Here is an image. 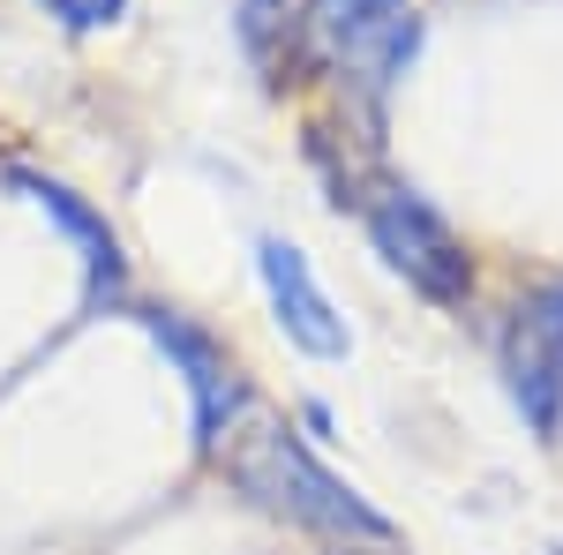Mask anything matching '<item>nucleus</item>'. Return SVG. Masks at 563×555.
<instances>
[{"instance_id": "f257e3e1", "label": "nucleus", "mask_w": 563, "mask_h": 555, "mask_svg": "<svg viewBox=\"0 0 563 555\" xmlns=\"http://www.w3.org/2000/svg\"><path fill=\"white\" fill-rule=\"evenodd\" d=\"M225 480L271 518H294L308 533H323V541H339V548H361V541H390V518L376 503H361L339 473L323 466L316 451H308L294 428L278 421V413H263L256 398L233 413V428L211 443Z\"/></svg>"}, {"instance_id": "f03ea898", "label": "nucleus", "mask_w": 563, "mask_h": 555, "mask_svg": "<svg viewBox=\"0 0 563 555\" xmlns=\"http://www.w3.org/2000/svg\"><path fill=\"white\" fill-rule=\"evenodd\" d=\"M301 31H308V53L368 98H384L406 76L413 45H421L413 0H301Z\"/></svg>"}, {"instance_id": "7ed1b4c3", "label": "nucleus", "mask_w": 563, "mask_h": 555, "mask_svg": "<svg viewBox=\"0 0 563 555\" xmlns=\"http://www.w3.org/2000/svg\"><path fill=\"white\" fill-rule=\"evenodd\" d=\"M368 241H376V256L413 286V293H429L435 308H459V300L474 293V256H466V241L451 233V218L421 203L413 188H376L368 203Z\"/></svg>"}, {"instance_id": "20e7f679", "label": "nucleus", "mask_w": 563, "mask_h": 555, "mask_svg": "<svg viewBox=\"0 0 563 555\" xmlns=\"http://www.w3.org/2000/svg\"><path fill=\"white\" fill-rule=\"evenodd\" d=\"M504 384L533 421V435L563 428V278L519 293L511 323H504Z\"/></svg>"}, {"instance_id": "39448f33", "label": "nucleus", "mask_w": 563, "mask_h": 555, "mask_svg": "<svg viewBox=\"0 0 563 555\" xmlns=\"http://www.w3.org/2000/svg\"><path fill=\"white\" fill-rule=\"evenodd\" d=\"M256 270H263V293H271V315H278V331H286V345H301L308 360H346V315L331 308V293L316 286V270H308V256L294 248V241H256Z\"/></svg>"}, {"instance_id": "423d86ee", "label": "nucleus", "mask_w": 563, "mask_h": 555, "mask_svg": "<svg viewBox=\"0 0 563 555\" xmlns=\"http://www.w3.org/2000/svg\"><path fill=\"white\" fill-rule=\"evenodd\" d=\"M143 323H151V338L166 345V360L188 376V398H196V443L211 451L218 435L233 428V413L249 406V390H241V376H233L225 345H218L211 331H196L188 315H174V308H151Z\"/></svg>"}, {"instance_id": "0eeeda50", "label": "nucleus", "mask_w": 563, "mask_h": 555, "mask_svg": "<svg viewBox=\"0 0 563 555\" xmlns=\"http://www.w3.org/2000/svg\"><path fill=\"white\" fill-rule=\"evenodd\" d=\"M8 188H15V196H31V203H38V211L53 218V225H60L76 248H84L90 300H113V293H121V278H129V263H121V241H113V225L90 211L84 196H68V188H60V180H45V173H8Z\"/></svg>"}, {"instance_id": "6e6552de", "label": "nucleus", "mask_w": 563, "mask_h": 555, "mask_svg": "<svg viewBox=\"0 0 563 555\" xmlns=\"http://www.w3.org/2000/svg\"><path fill=\"white\" fill-rule=\"evenodd\" d=\"M233 38H241V53L256 60V76L271 90L278 84H294V60H301V8L294 0H241V15H233Z\"/></svg>"}, {"instance_id": "1a4fd4ad", "label": "nucleus", "mask_w": 563, "mask_h": 555, "mask_svg": "<svg viewBox=\"0 0 563 555\" xmlns=\"http://www.w3.org/2000/svg\"><path fill=\"white\" fill-rule=\"evenodd\" d=\"M31 8H45L60 31H113L129 15V0H31Z\"/></svg>"}, {"instance_id": "9d476101", "label": "nucleus", "mask_w": 563, "mask_h": 555, "mask_svg": "<svg viewBox=\"0 0 563 555\" xmlns=\"http://www.w3.org/2000/svg\"><path fill=\"white\" fill-rule=\"evenodd\" d=\"M339 555H353V548H339Z\"/></svg>"}]
</instances>
